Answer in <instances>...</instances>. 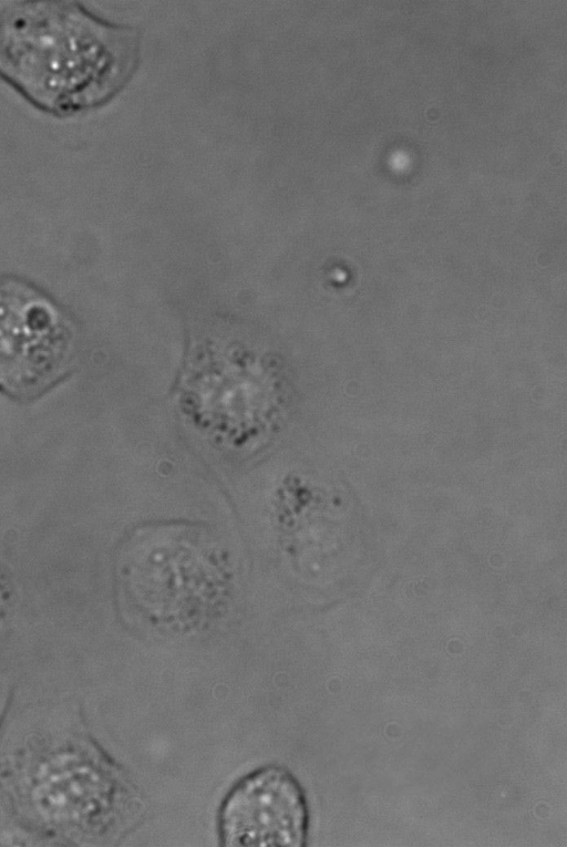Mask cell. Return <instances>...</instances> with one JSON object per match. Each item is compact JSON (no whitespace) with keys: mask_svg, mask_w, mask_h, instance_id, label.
Listing matches in <instances>:
<instances>
[{"mask_svg":"<svg viewBox=\"0 0 567 847\" xmlns=\"http://www.w3.org/2000/svg\"><path fill=\"white\" fill-rule=\"evenodd\" d=\"M122 601L157 627L185 629L218 610L230 592L227 550L198 523L163 520L136 527L116 564Z\"/></svg>","mask_w":567,"mask_h":847,"instance_id":"2","label":"cell"},{"mask_svg":"<svg viewBox=\"0 0 567 847\" xmlns=\"http://www.w3.org/2000/svg\"><path fill=\"white\" fill-rule=\"evenodd\" d=\"M6 695L3 694L2 690L0 689V714L6 703Z\"/></svg>","mask_w":567,"mask_h":847,"instance_id":"7","label":"cell"},{"mask_svg":"<svg viewBox=\"0 0 567 847\" xmlns=\"http://www.w3.org/2000/svg\"><path fill=\"white\" fill-rule=\"evenodd\" d=\"M75 362V326L49 295L0 277V391L17 400L44 394Z\"/></svg>","mask_w":567,"mask_h":847,"instance_id":"3","label":"cell"},{"mask_svg":"<svg viewBox=\"0 0 567 847\" xmlns=\"http://www.w3.org/2000/svg\"><path fill=\"white\" fill-rule=\"evenodd\" d=\"M250 359L239 380V371H230V380L219 370H210L205 361H190L178 388L183 414L203 434L219 445L238 451L262 441L281 412V390L277 380L261 379L262 366L251 368Z\"/></svg>","mask_w":567,"mask_h":847,"instance_id":"4","label":"cell"},{"mask_svg":"<svg viewBox=\"0 0 567 847\" xmlns=\"http://www.w3.org/2000/svg\"><path fill=\"white\" fill-rule=\"evenodd\" d=\"M63 752V751H62ZM69 750L40 763L29 777L31 804L47 824L92 828L104 823L117 796L106 764Z\"/></svg>","mask_w":567,"mask_h":847,"instance_id":"6","label":"cell"},{"mask_svg":"<svg viewBox=\"0 0 567 847\" xmlns=\"http://www.w3.org/2000/svg\"><path fill=\"white\" fill-rule=\"evenodd\" d=\"M133 59L126 29L75 2H22L0 14V79L50 115L70 116L106 101Z\"/></svg>","mask_w":567,"mask_h":847,"instance_id":"1","label":"cell"},{"mask_svg":"<svg viewBox=\"0 0 567 847\" xmlns=\"http://www.w3.org/2000/svg\"><path fill=\"white\" fill-rule=\"evenodd\" d=\"M218 823L224 846L301 847L307 833L303 793L288 771L257 769L228 793Z\"/></svg>","mask_w":567,"mask_h":847,"instance_id":"5","label":"cell"}]
</instances>
